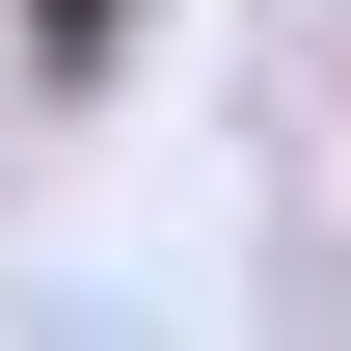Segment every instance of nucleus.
Instances as JSON below:
<instances>
[{"mask_svg": "<svg viewBox=\"0 0 351 351\" xmlns=\"http://www.w3.org/2000/svg\"><path fill=\"white\" fill-rule=\"evenodd\" d=\"M108 27H135V0H27V54H54V82H82V54H108Z\"/></svg>", "mask_w": 351, "mask_h": 351, "instance_id": "nucleus-1", "label": "nucleus"}]
</instances>
